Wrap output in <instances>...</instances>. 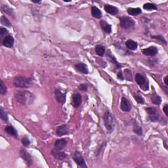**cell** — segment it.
Wrapping results in <instances>:
<instances>
[{
  "label": "cell",
  "mask_w": 168,
  "mask_h": 168,
  "mask_svg": "<svg viewBox=\"0 0 168 168\" xmlns=\"http://www.w3.org/2000/svg\"><path fill=\"white\" fill-rule=\"evenodd\" d=\"M16 101L24 105H29L34 101L35 96L33 93L28 91H19L14 94Z\"/></svg>",
  "instance_id": "obj_1"
},
{
  "label": "cell",
  "mask_w": 168,
  "mask_h": 168,
  "mask_svg": "<svg viewBox=\"0 0 168 168\" xmlns=\"http://www.w3.org/2000/svg\"><path fill=\"white\" fill-rule=\"evenodd\" d=\"M103 120H104L105 127L108 133H112L116 127V121L113 114L108 110L105 111L103 116Z\"/></svg>",
  "instance_id": "obj_2"
},
{
  "label": "cell",
  "mask_w": 168,
  "mask_h": 168,
  "mask_svg": "<svg viewBox=\"0 0 168 168\" xmlns=\"http://www.w3.org/2000/svg\"><path fill=\"white\" fill-rule=\"evenodd\" d=\"M14 86L19 88H29L33 85V80L30 77L23 76L15 77L13 80Z\"/></svg>",
  "instance_id": "obj_3"
},
{
  "label": "cell",
  "mask_w": 168,
  "mask_h": 168,
  "mask_svg": "<svg viewBox=\"0 0 168 168\" xmlns=\"http://www.w3.org/2000/svg\"><path fill=\"white\" fill-rule=\"evenodd\" d=\"M121 27L125 30H129L133 28L135 25V22L133 19L129 17H122L120 19Z\"/></svg>",
  "instance_id": "obj_4"
},
{
  "label": "cell",
  "mask_w": 168,
  "mask_h": 168,
  "mask_svg": "<svg viewBox=\"0 0 168 168\" xmlns=\"http://www.w3.org/2000/svg\"><path fill=\"white\" fill-rule=\"evenodd\" d=\"M72 159L76 163L77 166L80 167H87V165L86 164V161H85L84 156H82V153L79 151H76L72 156Z\"/></svg>",
  "instance_id": "obj_5"
},
{
  "label": "cell",
  "mask_w": 168,
  "mask_h": 168,
  "mask_svg": "<svg viewBox=\"0 0 168 168\" xmlns=\"http://www.w3.org/2000/svg\"><path fill=\"white\" fill-rule=\"evenodd\" d=\"M82 102V97L79 93H75L72 95L71 105L74 108H78Z\"/></svg>",
  "instance_id": "obj_6"
},
{
  "label": "cell",
  "mask_w": 168,
  "mask_h": 168,
  "mask_svg": "<svg viewBox=\"0 0 168 168\" xmlns=\"http://www.w3.org/2000/svg\"><path fill=\"white\" fill-rule=\"evenodd\" d=\"M20 156L24 160L25 162L26 163V164L28 166H30L33 163L32 158L31 156V155L28 153V152L26 151L25 149H21L20 151Z\"/></svg>",
  "instance_id": "obj_7"
},
{
  "label": "cell",
  "mask_w": 168,
  "mask_h": 168,
  "mask_svg": "<svg viewBox=\"0 0 168 168\" xmlns=\"http://www.w3.org/2000/svg\"><path fill=\"white\" fill-rule=\"evenodd\" d=\"M55 95L56 102L61 104H64L66 102V92L63 93L61 89H56L55 91Z\"/></svg>",
  "instance_id": "obj_8"
},
{
  "label": "cell",
  "mask_w": 168,
  "mask_h": 168,
  "mask_svg": "<svg viewBox=\"0 0 168 168\" xmlns=\"http://www.w3.org/2000/svg\"><path fill=\"white\" fill-rule=\"evenodd\" d=\"M120 108L123 112H130L131 110V105L130 101L126 99L125 97H123L121 98V104H120Z\"/></svg>",
  "instance_id": "obj_9"
},
{
  "label": "cell",
  "mask_w": 168,
  "mask_h": 168,
  "mask_svg": "<svg viewBox=\"0 0 168 168\" xmlns=\"http://www.w3.org/2000/svg\"><path fill=\"white\" fill-rule=\"evenodd\" d=\"M158 50L157 47H155V46H151V47L143 49L142 50V53H143L144 55L148 56H156L158 54Z\"/></svg>",
  "instance_id": "obj_10"
},
{
  "label": "cell",
  "mask_w": 168,
  "mask_h": 168,
  "mask_svg": "<svg viewBox=\"0 0 168 168\" xmlns=\"http://www.w3.org/2000/svg\"><path fill=\"white\" fill-rule=\"evenodd\" d=\"M74 68L77 72H80V73H82L83 74H89L88 67H87V66L86 64L82 63H77L74 65Z\"/></svg>",
  "instance_id": "obj_11"
},
{
  "label": "cell",
  "mask_w": 168,
  "mask_h": 168,
  "mask_svg": "<svg viewBox=\"0 0 168 168\" xmlns=\"http://www.w3.org/2000/svg\"><path fill=\"white\" fill-rule=\"evenodd\" d=\"M69 126L66 124H63V125H61L60 126H59L56 129V134L59 137H62L66 135H68L69 133Z\"/></svg>",
  "instance_id": "obj_12"
},
{
  "label": "cell",
  "mask_w": 168,
  "mask_h": 168,
  "mask_svg": "<svg viewBox=\"0 0 168 168\" xmlns=\"http://www.w3.org/2000/svg\"><path fill=\"white\" fill-rule=\"evenodd\" d=\"M51 154L53 155L55 159L61 160V161H63V160H65L66 157V154L65 152H62L56 148L53 149L52 151H51Z\"/></svg>",
  "instance_id": "obj_13"
},
{
  "label": "cell",
  "mask_w": 168,
  "mask_h": 168,
  "mask_svg": "<svg viewBox=\"0 0 168 168\" xmlns=\"http://www.w3.org/2000/svg\"><path fill=\"white\" fill-rule=\"evenodd\" d=\"M14 42L15 40L13 37L11 35H8L5 38L1 43L4 47H6L7 48H11L14 45Z\"/></svg>",
  "instance_id": "obj_14"
},
{
  "label": "cell",
  "mask_w": 168,
  "mask_h": 168,
  "mask_svg": "<svg viewBox=\"0 0 168 168\" xmlns=\"http://www.w3.org/2000/svg\"><path fill=\"white\" fill-rule=\"evenodd\" d=\"M105 11L107 13L110 14L111 15H116L118 13L119 10L117 7L113 6H111L109 4H105L104 6Z\"/></svg>",
  "instance_id": "obj_15"
},
{
  "label": "cell",
  "mask_w": 168,
  "mask_h": 168,
  "mask_svg": "<svg viewBox=\"0 0 168 168\" xmlns=\"http://www.w3.org/2000/svg\"><path fill=\"white\" fill-rule=\"evenodd\" d=\"M68 144V141L66 139H60L56 140L55 143V148L59 151L63 150Z\"/></svg>",
  "instance_id": "obj_16"
},
{
  "label": "cell",
  "mask_w": 168,
  "mask_h": 168,
  "mask_svg": "<svg viewBox=\"0 0 168 168\" xmlns=\"http://www.w3.org/2000/svg\"><path fill=\"white\" fill-rule=\"evenodd\" d=\"M107 58H108V60H109L111 63L114 64L116 69L121 68V67H122V65L118 63L117 60H116V59L115 58V56H114V55H112V52H111L110 50L108 51V53H107Z\"/></svg>",
  "instance_id": "obj_17"
},
{
  "label": "cell",
  "mask_w": 168,
  "mask_h": 168,
  "mask_svg": "<svg viewBox=\"0 0 168 168\" xmlns=\"http://www.w3.org/2000/svg\"><path fill=\"white\" fill-rule=\"evenodd\" d=\"M99 24L102 30L104 31L105 33H110L112 32V26L108 24L107 21H105L104 20H101L100 21Z\"/></svg>",
  "instance_id": "obj_18"
},
{
  "label": "cell",
  "mask_w": 168,
  "mask_h": 168,
  "mask_svg": "<svg viewBox=\"0 0 168 168\" xmlns=\"http://www.w3.org/2000/svg\"><path fill=\"white\" fill-rule=\"evenodd\" d=\"M126 47L131 51H136L138 47V43L132 40H128L125 41Z\"/></svg>",
  "instance_id": "obj_19"
},
{
  "label": "cell",
  "mask_w": 168,
  "mask_h": 168,
  "mask_svg": "<svg viewBox=\"0 0 168 168\" xmlns=\"http://www.w3.org/2000/svg\"><path fill=\"white\" fill-rule=\"evenodd\" d=\"M5 131H6L7 133H8L9 135L14 137L15 138H17L18 137L17 131L13 125H10L6 126V128H5Z\"/></svg>",
  "instance_id": "obj_20"
},
{
  "label": "cell",
  "mask_w": 168,
  "mask_h": 168,
  "mask_svg": "<svg viewBox=\"0 0 168 168\" xmlns=\"http://www.w3.org/2000/svg\"><path fill=\"white\" fill-rule=\"evenodd\" d=\"M91 15L95 19H100L102 18V12L96 6H93L91 7Z\"/></svg>",
  "instance_id": "obj_21"
},
{
  "label": "cell",
  "mask_w": 168,
  "mask_h": 168,
  "mask_svg": "<svg viewBox=\"0 0 168 168\" xmlns=\"http://www.w3.org/2000/svg\"><path fill=\"white\" fill-rule=\"evenodd\" d=\"M135 82H137L139 86H142L145 84L146 82V78L143 74H141L140 73H137L135 74Z\"/></svg>",
  "instance_id": "obj_22"
},
{
  "label": "cell",
  "mask_w": 168,
  "mask_h": 168,
  "mask_svg": "<svg viewBox=\"0 0 168 168\" xmlns=\"http://www.w3.org/2000/svg\"><path fill=\"white\" fill-rule=\"evenodd\" d=\"M1 9L2 12L6 13V14L9 15V16H11V17L13 18V19H15V13L13 11V10L10 8L9 7L7 6V5H3V6H1Z\"/></svg>",
  "instance_id": "obj_23"
},
{
  "label": "cell",
  "mask_w": 168,
  "mask_h": 168,
  "mask_svg": "<svg viewBox=\"0 0 168 168\" xmlns=\"http://www.w3.org/2000/svg\"><path fill=\"white\" fill-rule=\"evenodd\" d=\"M133 131L134 133L139 136L143 135V129H142V128L139 125V123L136 121H134L133 122Z\"/></svg>",
  "instance_id": "obj_24"
},
{
  "label": "cell",
  "mask_w": 168,
  "mask_h": 168,
  "mask_svg": "<svg viewBox=\"0 0 168 168\" xmlns=\"http://www.w3.org/2000/svg\"><path fill=\"white\" fill-rule=\"evenodd\" d=\"M151 102H152V104L159 106L162 102V98L156 92H154L151 96Z\"/></svg>",
  "instance_id": "obj_25"
},
{
  "label": "cell",
  "mask_w": 168,
  "mask_h": 168,
  "mask_svg": "<svg viewBox=\"0 0 168 168\" xmlns=\"http://www.w3.org/2000/svg\"><path fill=\"white\" fill-rule=\"evenodd\" d=\"M128 13L131 16H137L142 13V10L137 7V8H130L128 9Z\"/></svg>",
  "instance_id": "obj_26"
},
{
  "label": "cell",
  "mask_w": 168,
  "mask_h": 168,
  "mask_svg": "<svg viewBox=\"0 0 168 168\" xmlns=\"http://www.w3.org/2000/svg\"><path fill=\"white\" fill-rule=\"evenodd\" d=\"M105 48L102 45H97L95 47V53L99 56H103L105 54Z\"/></svg>",
  "instance_id": "obj_27"
},
{
  "label": "cell",
  "mask_w": 168,
  "mask_h": 168,
  "mask_svg": "<svg viewBox=\"0 0 168 168\" xmlns=\"http://www.w3.org/2000/svg\"><path fill=\"white\" fill-rule=\"evenodd\" d=\"M143 9L144 10H147V11H152V10H157L158 7L156 4L152 3H146L144 4Z\"/></svg>",
  "instance_id": "obj_28"
},
{
  "label": "cell",
  "mask_w": 168,
  "mask_h": 168,
  "mask_svg": "<svg viewBox=\"0 0 168 168\" xmlns=\"http://www.w3.org/2000/svg\"><path fill=\"white\" fill-rule=\"evenodd\" d=\"M1 24L6 26L8 28H11L12 26L11 22H10L9 20L7 19L6 16H4V15H2L1 17Z\"/></svg>",
  "instance_id": "obj_29"
},
{
  "label": "cell",
  "mask_w": 168,
  "mask_h": 168,
  "mask_svg": "<svg viewBox=\"0 0 168 168\" xmlns=\"http://www.w3.org/2000/svg\"><path fill=\"white\" fill-rule=\"evenodd\" d=\"M9 32L6 28H0V40L1 41V42L3 41V40L5 39V38L7 36H8Z\"/></svg>",
  "instance_id": "obj_30"
},
{
  "label": "cell",
  "mask_w": 168,
  "mask_h": 168,
  "mask_svg": "<svg viewBox=\"0 0 168 168\" xmlns=\"http://www.w3.org/2000/svg\"><path fill=\"white\" fill-rule=\"evenodd\" d=\"M0 118H1V120L6 121V122L8 121L9 120L8 115H7V112H6V111L4 110V109L2 107L0 108Z\"/></svg>",
  "instance_id": "obj_31"
},
{
  "label": "cell",
  "mask_w": 168,
  "mask_h": 168,
  "mask_svg": "<svg viewBox=\"0 0 168 168\" xmlns=\"http://www.w3.org/2000/svg\"><path fill=\"white\" fill-rule=\"evenodd\" d=\"M7 92V88L4 84L3 80H1L0 82V94L1 95H5Z\"/></svg>",
  "instance_id": "obj_32"
},
{
  "label": "cell",
  "mask_w": 168,
  "mask_h": 168,
  "mask_svg": "<svg viewBox=\"0 0 168 168\" xmlns=\"http://www.w3.org/2000/svg\"><path fill=\"white\" fill-rule=\"evenodd\" d=\"M160 114L158 113H157L154 115H149L148 119L151 121H152V122H156V121H158L160 120Z\"/></svg>",
  "instance_id": "obj_33"
},
{
  "label": "cell",
  "mask_w": 168,
  "mask_h": 168,
  "mask_svg": "<svg viewBox=\"0 0 168 168\" xmlns=\"http://www.w3.org/2000/svg\"><path fill=\"white\" fill-rule=\"evenodd\" d=\"M133 97L135 100H136L137 102H138L139 104H144V98L141 96L140 95L138 94H133Z\"/></svg>",
  "instance_id": "obj_34"
},
{
  "label": "cell",
  "mask_w": 168,
  "mask_h": 168,
  "mask_svg": "<svg viewBox=\"0 0 168 168\" xmlns=\"http://www.w3.org/2000/svg\"><path fill=\"white\" fill-rule=\"evenodd\" d=\"M145 110L149 115H154V114H157V113H158V110H157L156 108H154V107L145 108Z\"/></svg>",
  "instance_id": "obj_35"
},
{
  "label": "cell",
  "mask_w": 168,
  "mask_h": 168,
  "mask_svg": "<svg viewBox=\"0 0 168 168\" xmlns=\"http://www.w3.org/2000/svg\"><path fill=\"white\" fill-rule=\"evenodd\" d=\"M151 38H152V39H156V40L160 41V42L165 43V44H167V41H166V40H165V39H164V38L163 37V36H161V35L152 36H151Z\"/></svg>",
  "instance_id": "obj_36"
},
{
  "label": "cell",
  "mask_w": 168,
  "mask_h": 168,
  "mask_svg": "<svg viewBox=\"0 0 168 168\" xmlns=\"http://www.w3.org/2000/svg\"><path fill=\"white\" fill-rule=\"evenodd\" d=\"M105 146H106V143H103L102 144H100V146L97 147V150H96V151H95V156H99V155L100 154V152H101L102 151V150H103V148H105Z\"/></svg>",
  "instance_id": "obj_37"
},
{
  "label": "cell",
  "mask_w": 168,
  "mask_h": 168,
  "mask_svg": "<svg viewBox=\"0 0 168 168\" xmlns=\"http://www.w3.org/2000/svg\"><path fill=\"white\" fill-rule=\"evenodd\" d=\"M21 142H22L23 145H24V146H29L30 144V141L29 140V139H28L27 137H26V136L24 137L22 139Z\"/></svg>",
  "instance_id": "obj_38"
},
{
  "label": "cell",
  "mask_w": 168,
  "mask_h": 168,
  "mask_svg": "<svg viewBox=\"0 0 168 168\" xmlns=\"http://www.w3.org/2000/svg\"><path fill=\"white\" fill-rule=\"evenodd\" d=\"M79 89L80 90H82V91H87V90H88V87L86 84H82L79 85Z\"/></svg>",
  "instance_id": "obj_39"
},
{
  "label": "cell",
  "mask_w": 168,
  "mask_h": 168,
  "mask_svg": "<svg viewBox=\"0 0 168 168\" xmlns=\"http://www.w3.org/2000/svg\"><path fill=\"white\" fill-rule=\"evenodd\" d=\"M163 110H164V112L165 113V116H168V105H167V104H165L164 105V107H163Z\"/></svg>",
  "instance_id": "obj_40"
},
{
  "label": "cell",
  "mask_w": 168,
  "mask_h": 168,
  "mask_svg": "<svg viewBox=\"0 0 168 168\" xmlns=\"http://www.w3.org/2000/svg\"><path fill=\"white\" fill-rule=\"evenodd\" d=\"M117 77L120 80H123L124 79V76H123V74L122 73V72L120 71L118 72V74H117Z\"/></svg>",
  "instance_id": "obj_41"
},
{
  "label": "cell",
  "mask_w": 168,
  "mask_h": 168,
  "mask_svg": "<svg viewBox=\"0 0 168 168\" xmlns=\"http://www.w3.org/2000/svg\"><path fill=\"white\" fill-rule=\"evenodd\" d=\"M167 78H168V76H166L165 77V78H164V82H165V84L166 85V86H167L168 85V83H167Z\"/></svg>",
  "instance_id": "obj_42"
},
{
  "label": "cell",
  "mask_w": 168,
  "mask_h": 168,
  "mask_svg": "<svg viewBox=\"0 0 168 168\" xmlns=\"http://www.w3.org/2000/svg\"><path fill=\"white\" fill-rule=\"evenodd\" d=\"M33 3H41V1H32Z\"/></svg>",
  "instance_id": "obj_43"
}]
</instances>
